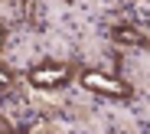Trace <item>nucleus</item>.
Returning <instances> with one entry per match:
<instances>
[{"label": "nucleus", "instance_id": "1", "mask_svg": "<svg viewBox=\"0 0 150 134\" xmlns=\"http://www.w3.org/2000/svg\"><path fill=\"white\" fill-rule=\"evenodd\" d=\"M69 75H72V69L65 62H42V66L30 69V85H36V88H62L69 82Z\"/></svg>", "mask_w": 150, "mask_h": 134}, {"label": "nucleus", "instance_id": "2", "mask_svg": "<svg viewBox=\"0 0 150 134\" xmlns=\"http://www.w3.org/2000/svg\"><path fill=\"white\" fill-rule=\"evenodd\" d=\"M82 85H85L88 92L108 95V98H127V95H131V85H124L121 78L105 75V72H82Z\"/></svg>", "mask_w": 150, "mask_h": 134}, {"label": "nucleus", "instance_id": "3", "mask_svg": "<svg viewBox=\"0 0 150 134\" xmlns=\"http://www.w3.org/2000/svg\"><path fill=\"white\" fill-rule=\"evenodd\" d=\"M111 39L114 43H131V46H147V36L137 30V26H114Z\"/></svg>", "mask_w": 150, "mask_h": 134}]
</instances>
